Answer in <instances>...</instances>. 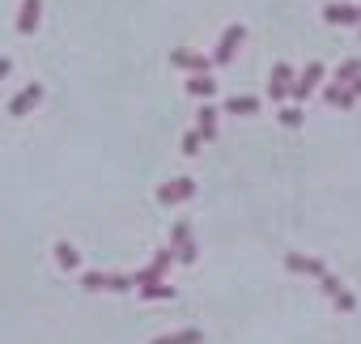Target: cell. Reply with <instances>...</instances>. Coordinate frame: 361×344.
Masks as SVG:
<instances>
[{"mask_svg": "<svg viewBox=\"0 0 361 344\" xmlns=\"http://www.w3.org/2000/svg\"><path fill=\"white\" fill-rule=\"evenodd\" d=\"M192 196H196V179H188V175L157 188V200H161V204H183V200H192Z\"/></svg>", "mask_w": 361, "mask_h": 344, "instance_id": "277c9868", "label": "cell"}, {"mask_svg": "<svg viewBox=\"0 0 361 344\" xmlns=\"http://www.w3.org/2000/svg\"><path fill=\"white\" fill-rule=\"evenodd\" d=\"M323 22L327 26H357V9L353 5H327L323 9Z\"/></svg>", "mask_w": 361, "mask_h": 344, "instance_id": "4fadbf2b", "label": "cell"}, {"mask_svg": "<svg viewBox=\"0 0 361 344\" xmlns=\"http://www.w3.org/2000/svg\"><path fill=\"white\" fill-rule=\"evenodd\" d=\"M353 81H361V60H344L336 68V85H353Z\"/></svg>", "mask_w": 361, "mask_h": 344, "instance_id": "ffe728a7", "label": "cell"}, {"mask_svg": "<svg viewBox=\"0 0 361 344\" xmlns=\"http://www.w3.org/2000/svg\"><path fill=\"white\" fill-rule=\"evenodd\" d=\"M170 64L183 68V73H209V68H213V60H204V56H196V51H183V47L170 51Z\"/></svg>", "mask_w": 361, "mask_h": 344, "instance_id": "8fae6325", "label": "cell"}, {"mask_svg": "<svg viewBox=\"0 0 361 344\" xmlns=\"http://www.w3.org/2000/svg\"><path fill=\"white\" fill-rule=\"evenodd\" d=\"M285 268H289V272H298V276H314V281L327 272V264H323L319 255H298V251H293V255H285Z\"/></svg>", "mask_w": 361, "mask_h": 344, "instance_id": "ba28073f", "label": "cell"}, {"mask_svg": "<svg viewBox=\"0 0 361 344\" xmlns=\"http://www.w3.org/2000/svg\"><path fill=\"white\" fill-rule=\"evenodd\" d=\"M39 18H43V0H22V9H18V35H35L39 30Z\"/></svg>", "mask_w": 361, "mask_h": 344, "instance_id": "30bf717a", "label": "cell"}, {"mask_svg": "<svg viewBox=\"0 0 361 344\" xmlns=\"http://www.w3.org/2000/svg\"><path fill=\"white\" fill-rule=\"evenodd\" d=\"M196 132H200L204 140H213V136H217V106H209V102L200 106V115H196Z\"/></svg>", "mask_w": 361, "mask_h": 344, "instance_id": "e0dca14e", "label": "cell"}, {"mask_svg": "<svg viewBox=\"0 0 361 344\" xmlns=\"http://www.w3.org/2000/svg\"><path fill=\"white\" fill-rule=\"evenodd\" d=\"M56 264H60L64 272H81V251H77L73 242H56Z\"/></svg>", "mask_w": 361, "mask_h": 344, "instance_id": "2e32d148", "label": "cell"}, {"mask_svg": "<svg viewBox=\"0 0 361 344\" xmlns=\"http://www.w3.org/2000/svg\"><path fill=\"white\" fill-rule=\"evenodd\" d=\"M323 98H327L336 111H348V106L357 102V90H353V85H348V90H344V85H327V90H323Z\"/></svg>", "mask_w": 361, "mask_h": 344, "instance_id": "9a60e30c", "label": "cell"}, {"mask_svg": "<svg viewBox=\"0 0 361 344\" xmlns=\"http://www.w3.org/2000/svg\"><path fill=\"white\" fill-rule=\"evenodd\" d=\"M259 106H264V102H259V98H247V94H238V98H230V102H226V111H230V115H255Z\"/></svg>", "mask_w": 361, "mask_h": 344, "instance_id": "d6986e66", "label": "cell"}, {"mask_svg": "<svg viewBox=\"0 0 361 344\" xmlns=\"http://www.w3.org/2000/svg\"><path fill=\"white\" fill-rule=\"evenodd\" d=\"M170 251H174V264H196V238H192L188 221H178L170 230Z\"/></svg>", "mask_w": 361, "mask_h": 344, "instance_id": "7a4b0ae2", "label": "cell"}, {"mask_svg": "<svg viewBox=\"0 0 361 344\" xmlns=\"http://www.w3.org/2000/svg\"><path fill=\"white\" fill-rule=\"evenodd\" d=\"M136 289H140V297H149V302H161V297L174 302V285H166V281H149V285H136Z\"/></svg>", "mask_w": 361, "mask_h": 344, "instance_id": "ac0fdd59", "label": "cell"}, {"mask_svg": "<svg viewBox=\"0 0 361 344\" xmlns=\"http://www.w3.org/2000/svg\"><path fill=\"white\" fill-rule=\"evenodd\" d=\"M170 264H174V251H170V247H161V251L140 268V272H132V289H136V285H149V281H161V276L170 272Z\"/></svg>", "mask_w": 361, "mask_h": 344, "instance_id": "3957f363", "label": "cell"}, {"mask_svg": "<svg viewBox=\"0 0 361 344\" xmlns=\"http://www.w3.org/2000/svg\"><path fill=\"white\" fill-rule=\"evenodd\" d=\"M323 73H327L323 64H306V68L293 77V90H289V98H293V102H306V98H314V90L323 85Z\"/></svg>", "mask_w": 361, "mask_h": 344, "instance_id": "6da1fadb", "label": "cell"}, {"mask_svg": "<svg viewBox=\"0 0 361 344\" xmlns=\"http://www.w3.org/2000/svg\"><path fill=\"white\" fill-rule=\"evenodd\" d=\"M357 26H361V9H357ZM357 35H361V30H357Z\"/></svg>", "mask_w": 361, "mask_h": 344, "instance_id": "d4e9b609", "label": "cell"}, {"mask_svg": "<svg viewBox=\"0 0 361 344\" xmlns=\"http://www.w3.org/2000/svg\"><path fill=\"white\" fill-rule=\"evenodd\" d=\"M281 123H285V128H302V111H298V106H285V111H281Z\"/></svg>", "mask_w": 361, "mask_h": 344, "instance_id": "603a6c76", "label": "cell"}, {"mask_svg": "<svg viewBox=\"0 0 361 344\" xmlns=\"http://www.w3.org/2000/svg\"><path fill=\"white\" fill-rule=\"evenodd\" d=\"M200 145H204V136H200V132L192 128V132L183 136V153H188V157H196V153H200Z\"/></svg>", "mask_w": 361, "mask_h": 344, "instance_id": "7402d4cb", "label": "cell"}, {"mask_svg": "<svg viewBox=\"0 0 361 344\" xmlns=\"http://www.w3.org/2000/svg\"><path fill=\"white\" fill-rule=\"evenodd\" d=\"M289 90H293V64H276L272 68V81H268V98L272 102H285Z\"/></svg>", "mask_w": 361, "mask_h": 344, "instance_id": "52a82bcc", "label": "cell"}, {"mask_svg": "<svg viewBox=\"0 0 361 344\" xmlns=\"http://www.w3.org/2000/svg\"><path fill=\"white\" fill-rule=\"evenodd\" d=\"M204 336L196 331V327H188V331H174V336H161V340H153V344H200Z\"/></svg>", "mask_w": 361, "mask_h": 344, "instance_id": "44dd1931", "label": "cell"}, {"mask_svg": "<svg viewBox=\"0 0 361 344\" xmlns=\"http://www.w3.org/2000/svg\"><path fill=\"white\" fill-rule=\"evenodd\" d=\"M81 281H85V289H111V293L132 289V276H123V272H85Z\"/></svg>", "mask_w": 361, "mask_h": 344, "instance_id": "5b68a950", "label": "cell"}, {"mask_svg": "<svg viewBox=\"0 0 361 344\" xmlns=\"http://www.w3.org/2000/svg\"><path fill=\"white\" fill-rule=\"evenodd\" d=\"M319 285H323V293L331 297V306H336V310H353V306H357V297H353V293L331 276V272H323V276H319Z\"/></svg>", "mask_w": 361, "mask_h": 344, "instance_id": "9c48e42d", "label": "cell"}, {"mask_svg": "<svg viewBox=\"0 0 361 344\" xmlns=\"http://www.w3.org/2000/svg\"><path fill=\"white\" fill-rule=\"evenodd\" d=\"M9 73H13V60H9V56H0V81H5Z\"/></svg>", "mask_w": 361, "mask_h": 344, "instance_id": "cb8c5ba5", "label": "cell"}, {"mask_svg": "<svg viewBox=\"0 0 361 344\" xmlns=\"http://www.w3.org/2000/svg\"><path fill=\"white\" fill-rule=\"evenodd\" d=\"M243 39H247V30H243V26H230V30L221 35L217 51H213V64H230V60H234V51L243 47Z\"/></svg>", "mask_w": 361, "mask_h": 344, "instance_id": "8992f818", "label": "cell"}, {"mask_svg": "<svg viewBox=\"0 0 361 344\" xmlns=\"http://www.w3.org/2000/svg\"><path fill=\"white\" fill-rule=\"evenodd\" d=\"M188 94H192V98H217V81H213L209 73H192V77H188Z\"/></svg>", "mask_w": 361, "mask_h": 344, "instance_id": "5bb4252c", "label": "cell"}, {"mask_svg": "<svg viewBox=\"0 0 361 344\" xmlns=\"http://www.w3.org/2000/svg\"><path fill=\"white\" fill-rule=\"evenodd\" d=\"M39 102H43V85H26V90L9 102V115H30Z\"/></svg>", "mask_w": 361, "mask_h": 344, "instance_id": "7c38bea8", "label": "cell"}]
</instances>
